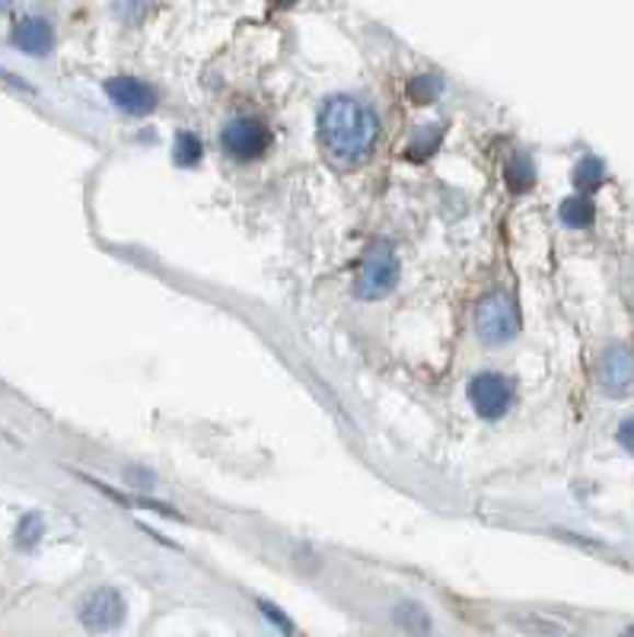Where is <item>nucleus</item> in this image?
<instances>
[{
  "label": "nucleus",
  "mask_w": 634,
  "mask_h": 637,
  "mask_svg": "<svg viewBox=\"0 0 634 637\" xmlns=\"http://www.w3.org/2000/svg\"><path fill=\"white\" fill-rule=\"evenodd\" d=\"M520 328V319H517V306L507 293L494 290L488 293L479 306H475V332L485 345L492 348H500L507 341H514Z\"/></svg>",
  "instance_id": "3"
},
{
  "label": "nucleus",
  "mask_w": 634,
  "mask_h": 637,
  "mask_svg": "<svg viewBox=\"0 0 634 637\" xmlns=\"http://www.w3.org/2000/svg\"><path fill=\"white\" fill-rule=\"evenodd\" d=\"M619 443H622L625 450H632V453H634V418H632V421H625V425L619 427Z\"/></svg>",
  "instance_id": "18"
},
{
  "label": "nucleus",
  "mask_w": 634,
  "mask_h": 637,
  "mask_svg": "<svg viewBox=\"0 0 634 637\" xmlns=\"http://www.w3.org/2000/svg\"><path fill=\"white\" fill-rule=\"evenodd\" d=\"M290 3H297V0H275V7H290Z\"/></svg>",
  "instance_id": "20"
},
{
  "label": "nucleus",
  "mask_w": 634,
  "mask_h": 637,
  "mask_svg": "<svg viewBox=\"0 0 634 637\" xmlns=\"http://www.w3.org/2000/svg\"><path fill=\"white\" fill-rule=\"evenodd\" d=\"M319 141L328 157L357 163L380 141V118L357 96H332L319 108Z\"/></svg>",
  "instance_id": "1"
},
{
  "label": "nucleus",
  "mask_w": 634,
  "mask_h": 637,
  "mask_svg": "<svg viewBox=\"0 0 634 637\" xmlns=\"http://www.w3.org/2000/svg\"><path fill=\"white\" fill-rule=\"evenodd\" d=\"M562 223L570 230H587L593 223V201L577 195V198H567L562 205Z\"/></svg>",
  "instance_id": "10"
},
{
  "label": "nucleus",
  "mask_w": 634,
  "mask_h": 637,
  "mask_svg": "<svg viewBox=\"0 0 634 637\" xmlns=\"http://www.w3.org/2000/svg\"><path fill=\"white\" fill-rule=\"evenodd\" d=\"M220 143H223L227 157L249 163V160H258V157L272 147V131H268V125H265L262 118H255V115H237V118H230V121L223 125Z\"/></svg>",
  "instance_id": "4"
},
{
  "label": "nucleus",
  "mask_w": 634,
  "mask_h": 637,
  "mask_svg": "<svg viewBox=\"0 0 634 637\" xmlns=\"http://www.w3.org/2000/svg\"><path fill=\"white\" fill-rule=\"evenodd\" d=\"M469 402L479 412V418L497 421L514 405V383L504 373H479L469 383Z\"/></svg>",
  "instance_id": "5"
},
{
  "label": "nucleus",
  "mask_w": 634,
  "mask_h": 637,
  "mask_svg": "<svg viewBox=\"0 0 634 637\" xmlns=\"http://www.w3.org/2000/svg\"><path fill=\"white\" fill-rule=\"evenodd\" d=\"M602 178H606V170H602V163H599L597 157H584L580 160V166L574 170V182H577V188H599L602 185Z\"/></svg>",
  "instance_id": "12"
},
{
  "label": "nucleus",
  "mask_w": 634,
  "mask_h": 637,
  "mask_svg": "<svg viewBox=\"0 0 634 637\" xmlns=\"http://www.w3.org/2000/svg\"><path fill=\"white\" fill-rule=\"evenodd\" d=\"M599 386L606 395L625 398L634 392V355L629 348H609L599 363Z\"/></svg>",
  "instance_id": "8"
},
{
  "label": "nucleus",
  "mask_w": 634,
  "mask_h": 637,
  "mask_svg": "<svg viewBox=\"0 0 634 637\" xmlns=\"http://www.w3.org/2000/svg\"><path fill=\"white\" fill-rule=\"evenodd\" d=\"M402 275V265H399V255L389 243H373V246L364 252V262H360V271L354 278V297L357 300H383L395 290Z\"/></svg>",
  "instance_id": "2"
},
{
  "label": "nucleus",
  "mask_w": 634,
  "mask_h": 637,
  "mask_svg": "<svg viewBox=\"0 0 634 637\" xmlns=\"http://www.w3.org/2000/svg\"><path fill=\"white\" fill-rule=\"evenodd\" d=\"M10 3H13V0H0V10H7Z\"/></svg>",
  "instance_id": "21"
},
{
  "label": "nucleus",
  "mask_w": 634,
  "mask_h": 637,
  "mask_svg": "<svg viewBox=\"0 0 634 637\" xmlns=\"http://www.w3.org/2000/svg\"><path fill=\"white\" fill-rule=\"evenodd\" d=\"M106 96L118 112L135 115V118H143L157 108V90L150 83L138 80V77H112V80H106Z\"/></svg>",
  "instance_id": "6"
},
{
  "label": "nucleus",
  "mask_w": 634,
  "mask_h": 637,
  "mask_svg": "<svg viewBox=\"0 0 634 637\" xmlns=\"http://www.w3.org/2000/svg\"><path fill=\"white\" fill-rule=\"evenodd\" d=\"M80 622L93 632H106L125 622V600L118 590L112 587H100L93 590L87 600L80 602Z\"/></svg>",
  "instance_id": "7"
},
{
  "label": "nucleus",
  "mask_w": 634,
  "mask_h": 637,
  "mask_svg": "<svg viewBox=\"0 0 634 637\" xmlns=\"http://www.w3.org/2000/svg\"><path fill=\"white\" fill-rule=\"evenodd\" d=\"M13 45L33 58H45L55 48V30L45 16H23L13 30Z\"/></svg>",
  "instance_id": "9"
},
{
  "label": "nucleus",
  "mask_w": 634,
  "mask_h": 637,
  "mask_svg": "<svg viewBox=\"0 0 634 637\" xmlns=\"http://www.w3.org/2000/svg\"><path fill=\"white\" fill-rule=\"evenodd\" d=\"M20 548H33L38 542V535H42V520H38L36 513H30L23 523H20Z\"/></svg>",
  "instance_id": "16"
},
{
  "label": "nucleus",
  "mask_w": 634,
  "mask_h": 637,
  "mask_svg": "<svg viewBox=\"0 0 634 637\" xmlns=\"http://www.w3.org/2000/svg\"><path fill=\"white\" fill-rule=\"evenodd\" d=\"M201 153H205V147L201 141L192 135V131H182L176 138V163L178 166H195L198 160H201Z\"/></svg>",
  "instance_id": "14"
},
{
  "label": "nucleus",
  "mask_w": 634,
  "mask_h": 637,
  "mask_svg": "<svg viewBox=\"0 0 634 637\" xmlns=\"http://www.w3.org/2000/svg\"><path fill=\"white\" fill-rule=\"evenodd\" d=\"M408 93H412V100L427 103L430 96H437V93H440V80H437V77H422V80H415V83L408 86Z\"/></svg>",
  "instance_id": "17"
},
{
  "label": "nucleus",
  "mask_w": 634,
  "mask_h": 637,
  "mask_svg": "<svg viewBox=\"0 0 634 637\" xmlns=\"http://www.w3.org/2000/svg\"><path fill=\"white\" fill-rule=\"evenodd\" d=\"M258 605H262V609L268 612V618H272V622H278L281 628H287V632H290V622H287V618H281V612H278V609H272L268 602H258Z\"/></svg>",
  "instance_id": "19"
},
{
  "label": "nucleus",
  "mask_w": 634,
  "mask_h": 637,
  "mask_svg": "<svg viewBox=\"0 0 634 637\" xmlns=\"http://www.w3.org/2000/svg\"><path fill=\"white\" fill-rule=\"evenodd\" d=\"M150 7H153V0H112V10H115V16L122 20V23H141L143 16L150 13Z\"/></svg>",
  "instance_id": "13"
},
{
  "label": "nucleus",
  "mask_w": 634,
  "mask_h": 637,
  "mask_svg": "<svg viewBox=\"0 0 634 637\" xmlns=\"http://www.w3.org/2000/svg\"><path fill=\"white\" fill-rule=\"evenodd\" d=\"M395 618H399L405 628H412V632H430V618L424 615L418 605H408V602H402V605L395 609Z\"/></svg>",
  "instance_id": "15"
},
{
  "label": "nucleus",
  "mask_w": 634,
  "mask_h": 637,
  "mask_svg": "<svg viewBox=\"0 0 634 637\" xmlns=\"http://www.w3.org/2000/svg\"><path fill=\"white\" fill-rule=\"evenodd\" d=\"M535 182V170H532V160L523 153H514V160L507 163V185L514 192H529Z\"/></svg>",
  "instance_id": "11"
}]
</instances>
